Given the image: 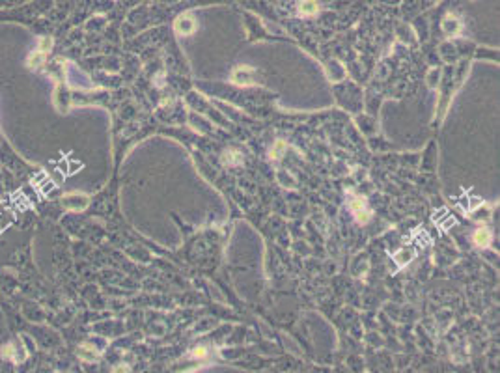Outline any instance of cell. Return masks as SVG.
Here are the masks:
<instances>
[{"mask_svg":"<svg viewBox=\"0 0 500 373\" xmlns=\"http://www.w3.org/2000/svg\"><path fill=\"white\" fill-rule=\"evenodd\" d=\"M299 13L301 15H314V13H317V2L315 0H301Z\"/></svg>","mask_w":500,"mask_h":373,"instance_id":"cell-5","label":"cell"},{"mask_svg":"<svg viewBox=\"0 0 500 373\" xmlns=\"http://www.w3.org/2000/svg\"><path fill=\"white\" fill-rule=\"evenodd\" d=\"M64 202H65V206H67V207H75V209H77V207L81 209V207H84L88 204V200L84 198V196H77V194L75 196H67Z\"/></svg>","mask_w":500,"mask_h":373,"instance_id":"cell-6","label":"cell"},{"mask_svg":"<svg viewBox=\"0 0 500 373\" xmlns=\"http://www.w3.org/2000/svg\"><path fill=\"white\" fill-rule=\"evenodd\" d=\"M284 152H286V144H284L282 140H278L277 144H274V147L271 150V157L272 159H280L284 155Z\"/></svg>","mask_w":500,"mask_h":373,"instance_id":"cell-9","label":"cell"},{"mask_svg":"<svg viewBox=\"0 0 500 373\" xmlns=\"http://www.w3.org/2000/svg\"><path fill=\"white\" fill-rule=\"evenodd\" d=\"M232 81L237 82V84H252V69H248V67L235 69L234 75H232Z\"/></svg>","mask_w":500,"mask_h":373,"instance_id":"cell-3","label":"cell"},{"mask_svg":"<svg viewBox=\"0 0 500 373\" xmlns=\"http://www.w3.org/2000/svg\"><path fill=\"white\" fill-rule=\"evenodd\" d=\"M394 260H396L399 265H405V263H409V261L413 260V252H411V250H407V248L397 250L396 254H394Z\"/></svg>","mask_w":500,"mask_h":373,"instance_id":"cell-7","label":"cell"},{"mask_svg":"<svg viewBox=\"0 0 500 373\" xmlns=\"http://www.w3.org/2000/svg\"><path fill=\"white\" fill-rule=\"evenodd\" d=\"M474 243H476V246H482V248L489 246V243H491L489 230H487V228H480V230H476V232H474Z\"/></svg>","mask_w":500,"mask_h":373,"instance_id":"cell-4","label":"cell"},{"mask_svg":"<svg viewBox=\"0 0 500 373\" xmlns=\"http://www.w3.org/2000/svg\"><path fill=\"white\" fill-rule=\"evenodd\" d=\"M192 357H194V358L206 357V347H196L194 351H192Z\"/></svg>","mask_w":500,"mask_h":373,"instance_id":"cell-10","label":"cell"},{"mask_svg":"<svg viewBox=\"0 0 500 373\" xmlns=\"http://www.w3.org/2000/svg\"><path fill=\"white\" fill-rule=\"evenodd\" d=\"M351 211H353L355 218H357L359 224H366L371 216V209L368 207V202H366V198H360V196L353 198V202H351Z\"/></svg>","mask_w":500,"mask_h":373,"instance_id":"cell-1","label":"cell"},{"mask_svg":"<svg viewBox=\"0 0 500 373\" xmlns=\"http://www.w3.org/2000/svg\"><path fill=\"white\" fill-rule=\"evenodd\" d=\"M176 30H178V34L189 36V34H192L196 30V22L190 17H180L178 22H176Z\"/></svg>","mask_w":500,"mask_h":373,"instance_id":"cell-2","label":"cell"},{"mask_svg":"<svg viewBox=\"0 0 500 373\" xmlns=\"http://www.w3.org/2000/svg\"><path fill=\"white\" fill-rule=\"evenodd\" d=\"M224 162L226 164H241L243 159H241V155L237 152H226L224 153Z\"/></svg>","mask_w":500,"mask_h":373,"instance_id":"cell-8","label":"cell"}]
</instances>
